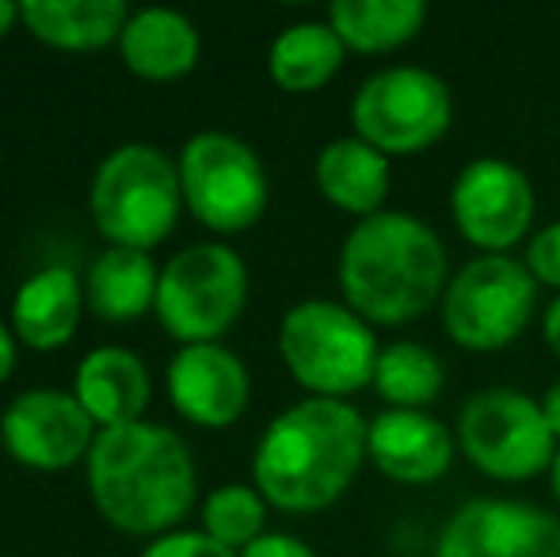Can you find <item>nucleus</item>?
<instances>
[{"instance_id": "obj_27", "label": "nucleus", "mask_w": 560, "mask_h": 557, "mask_svg": "<svg viewBox=\"0 0 560 557\" xmlns=\"http://www.w3.org/2000/svg\"><path fill=\"white\" fill-rule=\"evenodd\" d=\"M526 271L538 287H553L560 294V222H549L526 245Z\"/></svg>"}, {"instance_id": "obj_31", "label": "nucleus", "mask_w": 560, "mask_h": 557, "mask_svg": "<svg viewBox=\"0 0 560 557\" xmlns=\"http://www.w3.org/2000/svg\"><path fill=\"white\" fill-rule=\"evenodd\" d=\"M541 413H546L549 431L560 439V382H553V386L546 390V397H541Z\"/></svg>"}, {"instance_id": "obj_1", "label": "nucleus", "mask_w": 560, "mask_h": 557, "mask_svg": "<svg viewBox=\"0 0 560 557\" xmlns=\"http://www.w3.org/2000/svg\"><path fill=\"white\" fill-rule=\"evenodd\" d=\"M370 420L336 397H305L267 423L252 477L267 504L282 512H320L336 504L366 462Z\"/></svg>"}, {"instance_id": "obj_16", "label": "nucleus", "mask_w": 560, "mask_h": 557, "mask_svg": "<svg viewBox=\"0 0 560 557\" xmlns=\"http://www.w3.org/2000/svg\"><path fill=\"white\" fill-rule=\"evenodd\" d=\"M73 394L100 428L133 423L149 405V371L130 348L104 344L81 359Z\"/></svg>"}, {"instance_id": "obj_28", "label": "nucleus", "mask_w": 560, "mask_h": 557, "mask_svg": "<svg viewBox=\"0 0 560 557\" xmlns=\"http://www.w3.org/2000/svg\"><path fill=\"white\" fill-rule=\"evenodd\" d=\"M241 557H317V554L294 535H259L252 546H244Z\"/></svg>"}, {"instance_id": "obj_17", "label": "nucleus", "mask_w": 560, "mask_h": 557, "mask_svg": "<svg viewBox=\"0 0 560 557\" xmlns=\"http://www.w3.org/2000/svg\"><path fill=\"white\" fill-rule=\"evenodd\" d=\"M118 50L122 61L138 77L149 81H172V77H184L199 61V27L187 20L184 12L164 4H149L130 12L122 35H118Z\"/></svg>"}, {"instance_id": "obj_30", "label": "nucleus", "mask_w": 560, "mask_h": 557, "mask_svg": "<svg viewBox=\"0 0 560 557\" xmlns=\"http://www.w3.org/2000/svg\"><path fill=\"white\" fill-rule=\"evenodd\" d=\"M541 333H546V344H549V351L560 359V294H557V302L546 310V321H541Z\"/></svg>"}, {"instance_id": "obj_20", "label": "nucleus", "mask_w": 560, "mask_h": 557, "mask_svg": "<svg viewBox=\"0 0 560 557\" xmlns=\"http://www.w3.org/2000/svg\"><path fill=\"white\" fill-rule=\"evenodd\" d=\"M156 282L161 268L141 248L112 245L92 260L84 276V302L104 321L141 317L149 305H156Z\"/></svg>"}, {"instance_id": "obj_15", "label": "nucleus", "mask_w": 560, "mask_h": 557, "mask_svg": "<svg viewBox=\"0 0 560 557\" xmlns=\"http://www.w3.org/2000/svg\"><path fill=\"white\" fill-rule=\"evenodd\" d=\"M457 439L443 420L416 409H385L370 420L366 459L400 485H428L450 469Z\"/></svg>"}, {"instance_id": "obj_23", "label": "nucleus", "mask_w": 560, "mask_h": 557, "mask_svg": "<svg viewBox=\"0 0 560 557\" xmlns=\"http://www.w3.org/2000/svg\"><path fill=\"white\" fill-rule=\"evenodd\" d=\"M347 46L339 43L332 23L302 20L279 31L267 54V69H271L275 84L287 92H317L339 73Z\"/></svg>"}, {"instance_id": "obj_19", "label": "nucleus", "mask_w": 560, "mask_h": 557, "mask_svg": "<svg viewBox=\"0 0 560 557\" xmlns=\"http://www.w3.org/2000/svg\"><path fill=\"white\" fill-rule=\"evenodd\" d=\"M313 176L332 207L362 222L370 214H382V202L389 195V156L362 138H336L320 149Z\"/></svg>"}, {"instance_id": "obj_7", "label": "nucleus", "mask_w": 560, "mask_h": 557, "mask_svg": "<svg viewBox=\"0 0 560 557\" xmlns=\"http://www.w3.org/2000/svg\"><path fill=\"white\" fill-rule=\"evenodd\" d=\"M454 100L443 77L420 66H393L366 77L351 100L354 138L385 156H416L450 130Z\"/></svg>"}, {"instance_id": "obj_22", "label": "nucleus", "mask_w": 560, "mask_h": 557, "mask_svg": "<svg viewBox=\"0 0 560 557\" xmlns=\"http://www.w3.org/2000/svg\"><path fill=\"white\" fill-rule=\"evenodd\" d=\"M328 23L347 50L389 54L412 43L428 23L423 0H336L328 8Z\"/></svg>"}, {"instance_id": "obj_25", "label": "nucleus", "mask_w": 560, "mask_h": 557, "mask_svg": "<svg viewBox=\"0 0 560 557\" xmlns=\"http://www.w3.org/2000/svg\"><path fill=\"white\" fill-rule=\"evenodd\" d=\"M267 500L252 485H218L202 504V531L229 550H244L264 535Z\"/></svg>"}, {"instance_id": "obj_11", "label": "nucleus", "mask_w": 560, "mask_h": 557, "mask_svg": "<svg viewBox=\"0 0 560 557\" xmlns=\"http://www.w3.org/2000/svg\"><path fill=\"white\" fill-rule=\"evenodd\" d=\"M450 214L480 256H508L534 222V184L518 164L477 156L450 187Z\"/></svg>"}, {"instance_id": "obj_33", "label": "nucleus", "mask_w": 560, "mask_h": 557, "mask_svg": "<svg viewBox=\"0 0 560 557\" xmlns=\"http://www.w3.org/2000/svg\"><path fill=\"white\" fill-rule=\"evenodd\" d=\"M549 481H553V497H557V504H560V451H557L553 466H549Z\"/></svg>"}, {"instance_id": "obj_8", "label": "nucleus", "mask_w": 560, "mask_h": 557, "mask_svg": "<svg viewBox=\"0 0 560 557\" xmlns=\"http://www.w3.org/2000/svg\"><path fill=\"white\" fill-rule=\"evenodd\" d=\"M176 169L184 202L210 230L236 233L264 218L271 199L267 169L244 138L225 130H199L184 141Z\"/></svg>"}, {"instance_id": "obj_10", "label": "nucleus", "mask_w": 560, "mask_h": 557, "mask_svg": "<svg viewBox=\"0 0 560 557\" xmlns=\"http://www.w3.org/2000/svg\"><path fill=\"white\" fill-rule=\"evenodd\" d=\"M553 443L541 402L508 386L480 390L457 417V446L480 474L495 481H526L553 466Z\"/></svg>"}, {"instance_id": "obj_24", "label": "nucleus", "mask_w": 560, "mask_h": 557, "mask_svg": "<svg viewBox=\"0 0 560 557\" xmlns=\"http://www.w3.org/2000/svg\"><path fill=\"white\" fill-rule=\"evenodd\" d=\"M443 359L416 340H397L382 348L374 367V390L389 402V409H416L423 413L443 394Z\"/></svg>"}, {"instance_id": "obj_13", "label": "nucleus", "mask_w": 560, "mask_h": 557, "mask_svg": "<svg viewBox=\"0 0 560 557\" xmlns=\"http://www.w3.org/2000/svg\"><path fill=\"white\" fill-rule=\"evenodd\" d=\"M435 557H560V520L523 500L480 497L446 520Z\"/></svg>"}, {"instance_id": "obj_5", "label": "nucleus", "mask_w": 560, "mask_h": 557, "mask_svg": "<svg viewBox=\"0 0 560 557\" xmlns=\"http://www.w3.org/2000/svg\"><path fill=\"white\" fill-rule=\"evenodd\" d=\"M279 351L287 371L310 394L336 402L374 386V367L382 356L370 321L328 298H305L282 317Z\"/></svg>"}, {"instance_id": "obj_14", "label": "nucleus", "mask_w": 560, "mask_h": 557, "mask_svg": "<svg viewBox=\"0 0 560 557\" xmlns=\"http://www.w3.org/2000/svg\"><path fill=\"white\" fill-rule=\"evenodd\" d=\"M252 394L248 367L225 344H184L168 363V397L176 413L202 428H229Z\"/></svg>"}, {"instance_id": "obj_12", "label": "nucleus", "mask_w": 560, "mask_h": 557, "mask_svg": "<svg viewBox=\"0 0 560 557\" xmlns=\"http://www.w3.org/2000/svg\"><path fill=\"white\" fill-rule=\"evenodd\" d=\"M96 436V420L84 413L77 394L54 386L23 390L0 417L8 454L35 469H69L73 462L89 459Z\"/></svg>"}, {"instance_id": "obj_6", "label": "nucleus", "mask_w": 560, "mask_h": 557, "mask_svg": "<svg viewBox=\"0 0 560 557\" xmlns=\"http://www.w3.org/2000/svg\"><path fill=\"white\" fill-rule=\"evenodd\" d=\"M248 268L241 253L218 241L187 245L161 268L156 317L179 344H210L241 317Z\"/></svg>"}, {"instance_id": "obj_3", "label": "nucleus", "mask_w": 560, "mask_h": 557, "mask_svg": "<svg viewBox=\"0 0 560 557\" xmlns=\"http://www.w3.org/2000/svg\"><path fill=\"white\" fill-rule=\"evenodd\" d=\"M89 485L112 527L168 535L195 504V462L184 439L164 423H118L100 428L92 443Z\"/></svg>"}, {"instance_id": "obj_4", "label": "nucleus", "mask_w": 560, "mask_h": 557, "mask_svg": "<svg viewBox=\"0 0 560 557\" xmlns=\"http://www.w3.org/2000/svg\"><path fill=\"white\" fill-rule=\"evenodd\" d=\"M92 218L112 245L141 248L164 241L184 207L179 169L164 149L126 141L100 161L92 176Z\"/></svg>"}, {"instance_id": "obj_2", "label": "nucleus", "mask_w": 560, "mask_h": 557, "mask_svg": "<svg viewBox=\"0 0 560 557\" xmlns=\"http://www.w3.org/2000/svg\"><path fill=\"white\" fill-rule=\"evenodd\" d=\"M446 248L423 218L382 210L347 233L339 248V290L370 325H405L443 302Z\"/></svg>"}, {"instance_id": "obj_32", "label": "nucleus", "mask_w": 560, "mask_h": 557, "mask_svg": "<svg viewBox=\"0 0 560 557\" xmlns=\"http://www.w3.org/2000/svg\"><path fill=\"white\" fill-rule=\"evenodd\" d=\"M15 20H23L20 4H15V0H0V35H8Z\"/></svg>"}, {"instance_id": "obj_21", "label": "nucleus", "mask_w": 560, "mask_h": 557, "mask_svg": "<svg viewBox=\"0 0 560 557\" xmlns=\"http://www.w3.org/2000/svg\"><path fill=\"white\" fill-rule=\"evenodd\" d=\"M31 35L61 50H92L122 35L130 8L126 0H23Z\"/></svg>"}, {"instance_id": "obj_9", "label": "nucleus", "mask_w": 560, "mask_h": 557, "mask_svg": "<svg viewBox=\"0 0 560 557\" xmlns=\"http://www.w3.org/2000/svg\"><path fill=\"white\" fill-rule=\"evenodd\" d=\"M538 305V282L515 256H477L443 294V325L469 351H500L523 336Z\"/></svg>"}, {"instance_id": "obj_18", "label": "nucleus", "mask_w": 560, "mask_h": 557, "mask_svg": "<svg viewBox=\"0 0 560 557\" xmlns=\"http://www.w3.org/2000/svg\"><path fill=\"white\" fill-rule=\"evenodd\" d=\"M84 313V282L69 268L35 271L12 298V328L31 348H61L77 333Z\"/></svg>"}, {"instance_id": "obj_26", "label": "nucleus", "mask_w": 560, "mask_h": 557, "mask_svg": "<svg viewBox=\"0 0 560 557\" xmlns=\"http://www.w3.org/2000/svg\"><path fill=\"white\" fill-rule=\"evenodd\" d=\"M141 557H241L229 550L218 538H210L207 531H168V535L153 538L141 550Z\"/></svg>"}, {"instance_id": "obj_29", "label": "nucleus", "mask_w": 560, "mask_h": 557, "mask_svg": "<svg viewBox=\"0 0 560 557\" xmlns=\"http://www.w3.org/2000/svg\"><path fill=\"white\" fill-rule=\"evenodd\" d=\"M12 367H15V333L0 321V382L12 374Z\"/></svg>"}]
</instances>
